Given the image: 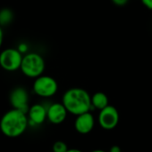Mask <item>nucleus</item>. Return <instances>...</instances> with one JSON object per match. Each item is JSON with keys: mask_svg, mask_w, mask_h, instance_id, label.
<instances>
[{"mask_svg": "<svg viewBox=\"0 0 152 152\" xmlns=\"http://www.w3.org/2000/svg\"><path fill=\"white\" fill-rule=\"evenodd\" d=\"M28 126L27 113L12 109L8 110L0 120V130L4 135L9 138H16L21 135Z\"/></svg>", "mask_w": 152, "mask_h": 152, "instance_id": "obj_1", "label": "nucleus"}, {"mask_svg": "<svg viewBox=\"0 0 152 152\" xmlns=\"http://www.w3.org/2000/svg\"><path fill=\"white\" fill-rule=\"evenodd\" d=\"M69 113L75 116L89 112L92 109L91 96L87 91L74 87L67 90L62 96V102Z\"/></svg>", "mask_w": 152, "mask_h": 152, "instance_id": "obj_2", "label": "nucleus"}, {"mask_svg": "<svg viewBox=\"0 0 152 152\" xmlns=\"http://www.w3.org/2000/svg\"><path fill=\"white\" fill-rule=\"evenodd\" d=\"M45 69V62L40 54L37 53H28L23 55L20 69L26 77L37 78L43 75Z\"/></svg>", "mask_w": 152, "mask_h": 152, "instance_id": "obj_3", "label": "nucleus"}, {"mask_svg": "<svg viewBox=\"0 0 152 152\" xmlns=\"http://www.w3.org/2000/svg\"><path fill=\"white\" fill-rule=\"evenodd\" d=\"M33 91L39 97L50 98L57 93L58 84L53 77L42 75L35 79Z\"/></svg>", "mask_w": 152, "mask_h": 152, "instance_id": "obj_4", "label": "nucleus"}, {"mask_svg": "<svg viewBox=\"0 0 152 152\" xmlns=\"http://www.w3.org/2000/svg\"><path fill=\"white\" fill-rule=\"evenodd\" d=\"M23 54L15 48H6L0 53V66L6 71L20 69Z\"/></svg>", "mask_w": 152, "mask_h": 152, "instance_id": "obj_5", "label": "nucleus"}, {"mask_svg": "<svg viewBox=\"0 0 152 152\" xmlns=\"http://www.w3.org/2000/svg\"><path fill=\"white\" fill-rule=\"evenodd\" d=\"M99 125L105 130L114 129L119 122V113L118 110L111 105H108L106 108L100 111L98 117Z\"/></svg>", "mask_w": 152, "mask_h": 152, "instance_id": "obj_6", "label": "nucleus"}, {"mask_svg": "<svg viewBox=\"0 0 152 152\" xmlns=\"http://www.w3.org/2000/svg\"><path fill=\"white\" fill-rule=\"evenodd\" d=\"M10 103L12 109L21 110L25 113H28L29 109L28 106V94L27 90L23 87H16L10 94Z\"/></svg>", "mask_w": 152, "mask_h": 152, "instance_id": "obj_7", "label": "nucleus"}, {"mask_svg": "<svg viewBox=\"0 0 152 152\" xmlns=\"http://www.w3.org/2000/svg\"><path fill=\"white\" fill-rule=\"evenodd\" d=\"M76 131L81 134H89L94 126V118L90 112H86L77 116L74 123Z\"/></svg>", "mask_w": 152, "mask_h": 152, "instance_id": "obj_8", "label": "nucleus"}, {"mask_svg": "<svg viewBox=\"0 0 152 152\" xmlns=\"http://www.w3.org/2000/svg\"><path fill=\"white\" fill-rule=\"evenodd\" d=\"M68 111L62 103H53L47 108V119L54 125L61 124L67 118Z\"/></svg>", "mask_w": 152, "mask_h": 152, "instance_id": "obj_9", "label": "nucleus"}, {"mask_svg": "<svg viewBox=\"0 0 152 152\" xmlns=\"http://www.w3.org/2000/svg\"><path fill=\"white\" fill-rule=\"evenodd\" d=\"M27 114L28 124L38 126L43 124L47 118V109L42 104H34L29 107Z\"/></svg>", "mask_w": 152, "mask_h": 152, "instance_id": "obj_10", "label": "nucleus"}, {"mask_svg": "<svg viewBox=\"0 0 152 152\" xmlns=\"http://www.w3.org/2000/svg\"><path fill=\"white\" fill-rule=\"evenodd\" d=\"M91 102H92V108H95L100 110H103L109 105V98L102 92L95 93L91 97Z\"/></svg>", "mask_w": 152, "mask_h": 152, "instance_id": "obj_11", "label": "nucleus"}, {"mask_svg": "<svg viewBox=\"0 0 152 152\" xmlns=\"http://www.w3.org/2000/svg\"><path fill=\"white\" fill-rule=\"evenodd\" d=\"M14 19V13L12 10L8 7L0 9V26H7L12 22Z\"/></svg>", "mask_w": 152, "mask_h": 152, "instance_id": "obj_12", "label": "nucleus"}, {"mask_svg": "<svg viewBox=\"0 0 152 152\" xmlns=\"http://www.w3.org/2000/svg\"><path fill=\"white\" fill-rule=\"evenodd\" d=\"M68 150L67 144L61 141L55 142L53 145V152H67Z\"/></svg>", "mask_w": 152, "mask_h": 152, "instance_id": "obj_13", "label": "nucleus"}, {"mask_svg": "<svg viewBox=\"0 0 152 152\" xmlns=\"http://www.w3.org/2000/svg\"><path fill=\"white\" fill-rule=\"evenodd\" d=\"M22 54L23 53H25L26 52H27V50L28 49V45L27 44H25V43H21V44H20L19 45V46H18V48H17Z\"/></svg>", "mask_w": 152, "mask_h": 152, "instance_id": "obj_14", "label": "nucleus"}, {"mask_svg": "<svg viewBox=\"0 0 152 152\" xmlns=\"http://www.w3.org/2000/svg\"><path fill=\"white\" fill-rule=\"evenodd\" d=\"M111 1L117 6H124L128 3L129 0H111Z\"/></svg>", "mask_w": 152, "mask_h": 152, "instance_id": "obj_15", "label": "nucleus"}, {"mask_svg": "<svg viewBox=\"0 0 152 152\" xmlns=\"http://www.w3.org/2000/svg\"><path fill=\"white\" fill-rule=\"evenodd\" d=\"M142 3L146 8L152 10V0H142Z\"/></svg>", "mask_w": 152, "mask_h": 152, "instance_id": "obj_16", "label": "nucleus"}, {"mask_svg": "<svg viewBox=\"0 0 152 152\" xmlns=\"http://www.w3.org/2000/svg\"><path fill=\"white\" fill-rule=\"evenodd\" d=\"M110 152H121V149H120L119 146L115 145V146H112V147L110 148Z\"/></svg>", "mask_w": 152, "mask_h": 152, "instance_id": "obj_17", "label": "nucleus"}, {"mask_svg": "<svg viewBox=\"0 0 152 152\" xmlns=\"http://www.w3.org/2000/svg\"><path fill=\"white\" fill-rule=\"evenodd\" d=\"M3 40H4V32H3V28H2V27L0 26V47L2 46Z\"/></svg>", "mask_w": 152, "mask_h": 152, "instance_id": "obj_18", "label": "nucleus"}, {"mask_svg": "<svg viewBox=\"0 0 152 152\" xmlns=\"http://www.w3.org/2000/svg\"><path fill=\"white\" fill-rule=\"evenodd\" d=\"M67 152H83V151H79V150H77V149H70V150H68Z\"/></svg>", "mask_w": 152, "mask_h": 152, "instance_id": "obj_19", "label": "nucleus"}, {"mask_svg": "<svg viewBox=\"0 0 152 152\" xmlns=\"http://www.w3.org/2000/svg\"><path fill=\"white\" fill-rule=\"evenodd\" d=\"M91 152H106V151H102V150H95V151H91Z\"/></svg>", "mask_w": 152, "mask_h": 152, "instance_id": "obj_20", "label": "nucleus"}, {"mask_svg": "<svg viewBox=\"0 0 152 152\" xmlns=\"http://www.w3.org/2000/svg\"><path fill=\"white\" fill-rule=\"evenodd\" d=\"M51 152H53V151H51Z\"/></svg>", "mask_w": 152, "mask_h": 152, "instance_id": "obj_21", "label": "nucleus"}]
</instances>
